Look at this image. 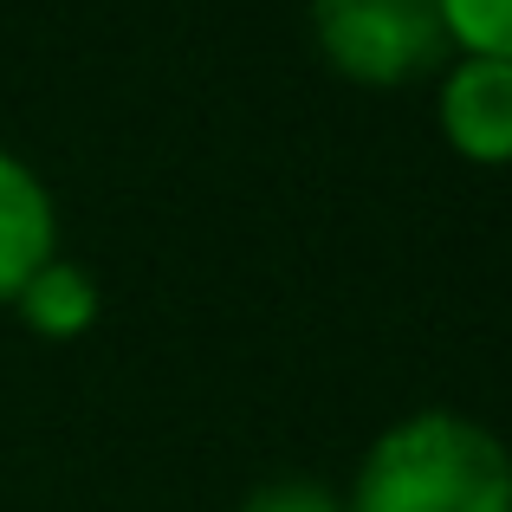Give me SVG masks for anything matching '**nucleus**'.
I'll use <instances>...</instances> for the list:
<instances>
[{
    "mask_svg": "<svg viewBox=\"0 0 512 512\" xmlns=\"http://www.w3.org/2000/svg\"><path fill=\"white\" fill-rule=\"evenodd\" d=\"M20 312H26V325H33L39 338H78V331L98 318V286H91L78 266L52 260V266H39V273L26 279Z\"/></svg>",
    "mask_w": 512,
    "mask_h": 512,
    "instance_id": "39448f33",
    "label": "nucleus"
},
{
    "mask_svg": "<svg viewBox=\"0 0 512 512\" xmlns=\"http://www.w3.org/2000/svg\"><path fill=\"white\" fill-rule=\"evenodd\" d=\"M240 512H344V506H338V493H325L318 480L279 474V480H266V487H253Z\"/></svg>",
    "mask_w": 512,
    "mask_h": 512,
    "instance_id": "0eeeda50",
    "label": "nucleus"
},
{
    "mask_svg": "<svg viewBox=\"0 0 512 512\" xmlns=\"http://www.w3.org/2000/svg\"><path fill=\"white\" fill-rule=\"evenodd\" d=\"M312 33L331 72L357 85H402L441 65L448 26L435 0H312Z\"/></svg>",
    "mask_w": 512,
    "mask_h": 512,
    "instance_id": "f03ea898",
    "label": "nucleus"
},
{
    "mask_svg": "<svg viewBox=\"0 0 512 512\" xmlns=\"http://www.w3.org/2000/svg\"><path fill=\"white\" fill-rule=\"evenodd\" d=\"M59 260L52 195L13 150H0V299H20L39 266Z\"/></svg>",
    "mask_w": 512,
    "mask_h": 512,
    "instance_id": "20e7f679",
    "label": "nucleus"
},
{
    "mask_svg": "<svg viewBox=\"0 0 512 512\" xmlns=\"http://www.w3.org/2000/svg\"><path fill=\"white\" fill-rule=\"evenodd\" d=\"M441 137L467 163H512V59H461L441 78Z\"/></svg>",
    "mask_w": 512,
    "mask_h": 512,
    "instance_id": "7ed1b4c3",
    "label": "nucleus"
},
{
    "mask_svg": "<svg viewBox=\"0 0 512 512\" xmlns=\"http://www.w3.org/2000/svg\"><path fill=\"white\" fill-rule=\"evenodd\" d=\"M344 512H512V454L454 409L383 428Z\"/></svg>",
    "mask_w": 512,
    "mask_h": 512,
    "instance_id": "f257e3e1",
    "label": "nucleus"
},
{
    "mask_svg": "<svg viewBox=\"0 0 512 512\" xmlns=\"http://www.w3.org/2000/svg\"><path fill=\"white\" fill-rule=\"evenodd\" d=\"M435 13L467 59H512V0H435Z\"/></svg>",
    "mask_w": 512,
    "mask_h": 512,
    "instance_id": "423d86ee",
    "label": "nucleus"
}]
</instances>
